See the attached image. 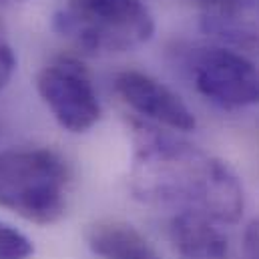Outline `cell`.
I'll list each match as a JSON object with an SVG mask.
<instances>
[{"label":"cell","mask_w":259,"mask_h":259,"mask_svg":"<svg viewBox=\"0 0 259 259\" xmlns=\"http://www.w3.org/2000/svg\"><path fill=\"white\" fill-rule=\"evenodd\" d=\"M129 171L133 197L155 209L193 211L233 225L245 209L241 181L219 157L169 133L135 123Z\"/></svg>","instance_id":"cell-1"},{"label":"cell","mask_w":259,"mask_h":259,"mask_svg":"<svg viewBox=\"0 0 259 259\" xmlns=\"http://www.w3.org/2000/svg\"><path fill=\"white\" fill-rule=\"evenodd\" d=\"M70 169L53 149L16 147L0 151V209L24 221L53 225L66 211Z\"/></svg>","instance_id":"cell-2"},{"label":"cell","mask_w":259,"mask_h":259,"mask_svg":"<svg viewBox=\"0 0 259 259\" xmlns=\"http://www.w3.org/2000/svg\"><path fill=\"white\" fill-rule=\"evenodd\" d=\"M53 28L84 55H117L147 45L155 18L143 0H63Z\"/></svg>","instance_id":"cell-3"},{"label":"cell","mask_w":259,"mask_h":259,"mask_svg":"<svg viewBox=\"0 0 259 259\" xmlns=\"http://www.w3.org/2000/svg\"><path fill=\"white\" fill-rule=\"evenodd\" d=\"M195 91L223 109H245L259 103V66L241 51L195 47L185 57Z\"/></svg>","instance_id":"cell-4"},{"label":"cell","mask_w":259,"mask_h":259,"mask_svg":"<svg viewBox=\"0 0 259 259\" xmlns=\"http://www.w3.org/2000/svg\"><path fill=\"white\" fill-rule=\"evenodd\" d=\"M36 91L55 121L68 133H87L103 115L93 76L76 57L61 55L49 61L36 76Z\"/></svg>","instance_id":"cell-5"},{"label":"cell","mask_w":259,"mask_h":259,"mask_svg":"<svg viewBox=\"0 0 259 259\" xmlns=\"http://www.w3.org/2000/svg\"><path fill=\"white\" fill-rule=\"evenodd\" d=\"M113 84L121 101L149 123L177 133H189L197 127L187 103L155 76L141 70H123L115 76Z\"/></svg>","instance_id":"cell-6"},{"label":"cell","mask_w":259,"mask_h":259,"mask_svg":"<svg viewBox=\"0 0 259 259\" xmlns=\"http://www.w3.org/2000/svg\"><path fill=\"white\" fill-rule=\"evenodd\" d=\"M207 215L183 211L169 219V241L179 259H229V239Z\"/></svg>","instance_id":"cell-7"},{"label":"cell","mask_w":259,"mask_h":259,"mask_svg":"<svg viewBox=\"0 0 259 259\" xmlns=\"http://www.w3.org/2000/svg\"><path fill=\"white\" fill-rule=\"evenodd\" d=\"M201 26L221 42L259 55V0H233L223 8L207 10Z\"/></svg>","instance_id":"cell-8"},{"label":"cell","mask_w":259,"mask_h":259,"mask_svg":"<svg viewBox=\"0 0 259 259\" xmlns=\"http://www.w3.org/2000/svg\"><path fill=\"white\" fill-rule=\"evenodd\" d=\"M89 247L101 259H161L149 239L123 221H99L89 229Z\"/></svg>","instance_id":"cell-9"},{"label":"cell","mask_w":259,"mask_h":259,"mask_svg":"<svg viewBox=\"0 0 259 259\" xmlns=\"http://www.w3.org/2000/svg\"><path fill=\"white\" fill-rule=\"evenodd\" d=\"M32 241L16 227L0 221V259H32Z\"/></svg>","instance_id":"cell-10"},{"label":"cell","mask_w":259,"mask_h":259,"mask_svg":"<svg viewBox=\"0 0 259 259\" xmlns=\"http://www.w3.org/2000/svg\"><path fill=\"white\" fill-rule=\"evenodd\" d=\"M14 70H16V57L12 45L8 42L4 30L0 28V91L10 82Z\"/></svg>","instance_id":"cell-11"},{"label":"cell","mask_w":259,"mask_h":259,"mask_svg":"<svg viewBox=\"0 0 259 259\" xmlns=\"http://www.w3.org/2000/svg\"><path fill=\"white\" fill-rule=\"evenodd\" d=\"M243 253H245V259H259V219L251 221L245 229Z\"/></svg>","instance_id":"cell-12"},{"label":"cell","mask_w":259,"mask_h":259,"mask_svg":"<svg viewBox=\"0 0 259 259\" xmlns=\"http://www.w3.org/2000/svg\"><path fill=\"white\" fill-rule=\"evenodd\" d=\"M187 2H193V4H197V6H201V8H203V12H207V10L223 8V6L231 4L233 0H187Z\"/></svg>","instance_id":"cell-13"},{"label":"cell","mask_w":259,"mask_h":259,"mask_svg":"<svg viewBox=\"0 0 259 259\" xmlns=\"http://www.w3.org/2000/svg\"><path fill=\"white\" fill-rule=\"evenodd\" d=\"M257 141H259V121H257Z\"/></svg>","instance_id":"cell-14"},{"label":"cell","mask_w":259,"mask_h":259,"mask_svg":"<svg viewBox=\"0 0 259 259\" xmlns=\"http://www.w3.org/2000/svg\"><path fill=\"white\" fill-rule=\"evenodd\" d=\"M6 2H12V0H6Z\"/></svg>","instance_id":"cell-15"}]
</instances>
